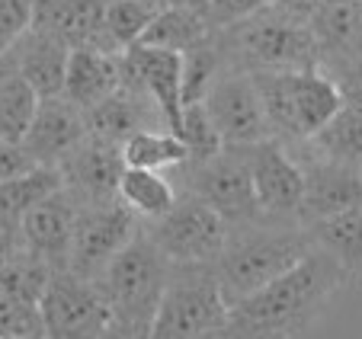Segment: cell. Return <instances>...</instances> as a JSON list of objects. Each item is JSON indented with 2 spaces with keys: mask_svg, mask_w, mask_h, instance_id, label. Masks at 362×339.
<instances>
[{
  "mask_svg": "<svg viewBox=\"0 0 362 339\" xmlns=\"http://www.w3.org/2000/svg\"><path fill=\"white\" fill-rule=\"evenodd\" d=\"M119 87H122L119 54H106L100 48H71L62 90L64 100L74 102L81 112H87L106 96H112Z\"/></svg>",
  "mask_w": 362,
  "mask_h": 339,
  "instance_id": "21",
  "label": "cell"
},
{
  "mask_svg": "<svg viewBox=\"0 0 362 339\" xmlns=\"http://www.w3.org/2000/svg\"><path fill=\"white\" fill-rule=\"evenodd\" d=\"M39 102L42 96L20 74L0 90V141L23 144L26 131L33 129L35 112H39Z\"/></svg>",
  "mask_w": 362,
  "mask_h": 339,
  "instance_id": "31",
  "label": "cell"
},
{
  "mask_svg": "<svg viewBox=\"0 0 362 339\" xmlns=\"http://www.w3.org/2000/svg\"><path fill=\"white\" fill-rule=\"evenodd\" d=\"M0 339H45L39 304L0 295Z\"/></svg>",
  "mask_w": 362,
  "mask_h": 339,
  "instance_id": "34",
  "label": "cell"
},
{
  "mask_svg": "<svg viewBox=\"0 0 362 339\" xmlns=\"http://www.w3.org/2000/svg\"><path fill=\"white\" fill-rule=\"evenodd\" d=\"M138 227H141V221L122 202L77 208L74 250H71L68 272L87 278V282H96L103 269L110 266V259L138 234Z\"/></svg>",
  "mask_w": 362,
  "mask_h": 339,
  "instance_id": "11",
  "label": "cell"
},
{
  "mask_svg": "<svg viewBox=\"0 0 362 339\" xmlns=\"http://www.w3.org/2000/svg\"><path fill=\"white\" fill-rule=\"evenodd\" d=\"M202 106L225 148H250V144L273 138L260 90H257L250 71L225 64L221 74L212 81V87L205 90Z\"/></svg>",
  "mask_w": 362,
  "mask_h": 339,
  "instance_id": "9",
  "label": "cell"
},
{
  "mask_svg": "<svg viewBox=\"0 0 362 339\" xmlns=\"http://www.w3.org/2000/svg\"><path fill=\"white\" fill-rule=\"evenodd\" d=\"M33 157L23 150V144H7L0 141V183L10 177H20V173H26V170H33Z\"/></svg>",
  "mask_w": 362,
  "mask_h": 339,
  "instance_id": "38",
  "label": "cell"
},
{
  "mask_svg": "<svg viewBox=\"0 0 362 339\" xmlns=\"http://www.w3.org/2000/svg\"><path fill=\"white\" fill-rule=\"evenodd\" d=\"M196 339H244V333L238 330V326L228 320V323H221V326H215V330H209V333H202V336H196Z\"/></svg>",
  "mask_w": 362,
  "mask_h": 339,
  "instance_id": "42",
  "label": "cell"
},
{
  "mask_svg": "<svg viewBox=\"0 0 362 339\" xmlns=\"http://www.w3.org/2000/svg\"><path fill=\"white\" fill-rule=\"evenodd\" d=\"M45 339H96L112 311L103 298L100 285L74 272H55L39 301Z\"/></svg>",
  "mask_w": 362,
  "mask_h": 339,
  "instance_id": "10",
  "label": "cell"
},
{
  "mask_svg": "<svg viewBox=\"0 0 362 339\" xmlns=\"http://www.w3.org/2000/svg\"><path fill=\"white\" fill-rule=\"evenodd\" d=\"M305 227L311 231L315 246H321L343 266L349 282H362V205Z\"/></svg>",
  "mask_w": 362,
  "mask_h": 339,
  "instance_id": "23",
  "label": "cell"
},
{
  "mask_svg": "<svg viewBox=\"0 0 362 339\" xmlns=\"http://www.w3.org/2000/svg\"><path fill=\"white\" fill-rule=\"evenodd\" d=\"M180 170L183 189L189 196L212 205L228 224H244L260 218L257 196H253L250 160L244 148H221L205 160H186Z\"/></svg>",
  "mask_w": 362,
  "mask_h": 339,
  "instance_id": "8",
  "label": "cell"
},
{
  "mask_svg": "<svg viewBox=\"0 0 362 339\" xmlns=\"http://www.w3.org/2000/svg\"><path fill=\"white\" fill-rule=\"evenodd\" d=\"M180 189L160 170H141V167H125L119 177V202L132 211L141 224L158 221L160 215L173 208Z\"/></svg>",
  "mask_w": 362,
  "mask_h": 339,
  "instance_id": "24",
  "label": "cell"
},
{
  "mask_svg": "<svg viewBox=\"0 0 362 339\" xmlns=\"http://www.w3.org/2000/svg\"><path fill=\"white\" fill-rule=\"evenodd\" d=\"M308 26L321 45V68L362 58V0H315Z\"/></svg>",
  "mask_w": 362,
  "mask_h": 339,
  "instance_id": "19",
  "label": "cell"
},
{
  "mask_svg": "<svg viewBox=\"0 0 362 339\" xmlns=\"http://www.w3.org/2000/svg\"><path fill=\"white\" fill-rule=\"evenodd\" d=\"M167 275H170L167 256L154 246L144 227H138L135 237L110 259V266L96 278V285L116 320L151 326L160 295H164Z\"/></svg>",
  "mask_w": 362,
  "mask_h": 339,
  "instance_id": "6",
  "label": "cell"
},
{
  "mask_svg": "<svg viewBox=\"0 0 362 339\" xmlns=\"http://www.w3.org/2000/svg\"><path fill=\"white\" fill-rule=\"evenodd\" d=\"M62 173L58 167H33L20 177H10L0 183V215L20 221L29 208H35L39 202H45L48 196L62 192Z\"/></svg>",
  "mask_w": 362,
  "mask_h": 339,
  "instance_id": "28",
  "label": "cell"
},
{
  "mask_svg": "<svg viewBox=\"0 0 362 339\" xmlns=\"http://www.w3.org/2000/svg\"><path fill=\"white\" fill-rule=\"evenodd\" d=\"M346 285L343 266L315 246L288 272L238 301L228 320L244 333V339H301Z\"/></svg>",
  "mask_w": 362,
  "mask_h": 339,
  "instance_id": "1",
  "label": "cell"
},
{
  "mask_svg": "<svg viewBox=\"0 0 362 339\" xmlns=\"http://www.w3.org/2000/svg\"><path fill=\"white\" fill-rule=\"evenodd\" d=\"M267 109L273 138L286 148L308 141L343 109L340 90L324 68L282 71V74H253Z\"/></svg>",
  "mask_w": 362,
  "mask_h": 339,
  "instance_id": "4",
  "label": "cell"
},
{
  "mask_svg": "<svg viewBox=\"0 0 362 339\" xmlns=\"http://www.w3.org/2000/svg\"><path fill=\"white\" fill-rule=\"evenodd\" d=\"M74 224H77V205L71 202L68 192H55L35 208H29L20 218L23 250L29 256L42 259L48 269L68 272L71 250H74Z\"/></svg>",
  "mask_w": 362,
  "mask_h": 339,
  "instance_id": "16",
  "label": "cell"
},
{
  "mask_svg": "<svg viewBox=\"0 0 362 339\" xmlns=\"http://www.w3.org/2000/svg\"><path fill=\"white\" fill-rule=\"evenodd\" d=\"M288 150H308V154L324 157V160L356 167L362 173V119L340 109L317 135H311L308 141L295 144Z\"/></svg>",
  "mask_w": 362,
  "mask_h": 339,
  "instance_id": "25",
  "label": "cell"
},
{
  "mask_svg": "<svg viewBox=\"0 0 362 339\" xmlns=\"http://www.w3.org/2000/svg\"><path fill=\"white\" fill-rule=\"evenodd\" d=\"M83 122H87L90 138L116 144V148H122L138 131L167 129L160 109L154 106V100H151L144 90L129 87V83H122L112 96H106V100L96 102L93 109H87V112H83Z\"/></svg>",
  "mask_w": 362,
  "mask_h": 339,
  "instance_id": "17",
  "label": "cell"
},
{
  "mask_svg": "<svg viewBox=\"0 0 362 339\" xmlns=\"http://www.w3.org/2000/svg\"><path fill=\"white\" fill-rule=\"evenodd\" d=\"M158 7H151L144 0H106L103 10V32H100V52L106 54H122L132 45H138L154 20Z\"/></svg>",
  "mask_w": 362,
  "mask_h": 339,
  "instance_id": "27",
  "label": "cell"
},
{
  "mask_svg": "<svg viewBox=\"0 0 362 339\" xmlns=\"http://www.w3.org/2000/svg\"><path fill=\"white\" fill-rule=\"evenodd\" d=\"M269 7L282 10V13H288V16H298V20L308 23V16H311V7H315V0H269Z\"/></svg>",
  "mask_w": 362,
  "mask_h": 339,
  "instance_id": "41",
  "label": "cell"
},
{
  "mask_svg": "<svg viewBox=\"0 0 362 339\" xmlns=\"http://www.w3.org/2000/svg\"><path fill=\"white\" fill-rule=\"evenodd\" d=\"M288 154L301 163V224L324 221L362 205V173L356 167L324 160L308 150H288Z\"/></svg>",
  "mask_w": 362,
  "mask_h": 339,
  "instance_id": "14",
  "label": "cell"
},
{
  "mask_svg": "<svg viewBox=\"0 0 362 339\" xmlns=\"http://www.w3.org/2000/svg\"><path fill=\"white\" fill-rule=\"evenodd\" d=\"M52 275H55V269H48L42 259L23 250L20 256L0 266V295H7L13 301H26V304H39Z\"/></svg>",
  "mask_w": 362,
  "mask_h": 339,
  "instance_id": "32",
  "label": "cell"
},
{
  "mask_svg": "<svg viewBox=\"0 0 362 339\" xmlns=\"http://www.w3.org/2000/svg\"><path fill=\"white\" fill-rule=\"evenodd\" d=\"M263 7H269V0H209L205 7V20L212 29L231 26V23H240L247 16L260 13Z\"/></svg>",
  "mask_w": 362,
  "mask_h": 339,
  "instance_id": "37",
  "label": "cell"
},
{
  "mask_svg": "<svg viewBox=\"0 0 362 339\" xmlns=\"http://www.w3.org/2000/svg\"><path fill=\"white\" fill-rule=\"evenodd\" d=\"M33 7L35 0H0V54L33 29Z\"/></svg>",
  "mask_w": 362,
  "mask_h": 339,
  "instance_id": "36",
  "label": "cell"
},
{
  "mask_svg": "<svg viewBox=\"0 0 362 339\" xmlns=\"http://www.w3.org/2000/svg\"><path fill=\"white\" fill-rule=\"evenodd\" d=\"M122 160L125 167H141V170H177L189 160V148L180 141L173 131L167 129H151L138 131L122 144Z\"/></svg>",
  "mask_w": 362,
  "mask_h": 339,
  "instance_id": "29",
  "label": "cell"
},
{
  "mask_svg": "<svg viewBox=\"0 0 362 339\" xmlns=\"http://www.w3.org/2000/svg\"><path fill=\"white\" fill-rule=\"evenodd\" d=\"M119 64H122V83L144 90L160 109L167 131L177 135L183 116V58L164 48L132 45L129 52L119 54Z\"/></svg>",
  "mask_w": 362,
  "mask_h": 339,
  "instance_id": "15",
  "label": "cell"
},
{
  "mask_svg": "<svg viewBox=\"0 0 362 339\" xmlns=\"http://www.w3.org/2000/svg\"><path fill=\"white\" fill-rule=\"evenodd\" d=\"M23 253V234H20V221L0 215V266L7 259L20 256Z\"/></svg>",
  "mask_w": 362,
  "mask_h": 339,
  "instance_id": "39",
  "label": "cell"
},
{
  "mask_svg": "<svg viewBox=\"0 0 362 339\" xmlns=\"http://www.w3.org/2000/svg\"><path fill=\"white\" fill-rule=\"evenodd\" d=\"M177 138L186 144V148H189V160H205V157L218 154V150L225 148L202 102H186V106H183Z\"/></svg>",
  "mask_w": 362,
  "mask_h": 339,
  "instance_id": "33",
  "label": "cell"
},
{
  "mask_svg": "<svg viewBox=\"0 0 362 339\" xmlns=\"http://www.w3.org/2000/svg\"><path fill=\"white\" fill-rule=\"evenodd\" d=\"M83 138H87V122L81 109L64 96H48L39 102L33 129L23 138V150L33 157L35 167H58Z\"/></svg>",
  "mask_w": 362,
  "mask_h": 339,
  "instance_id": "18",
  "label": "cell"
},
{
  "mask_svg": "<svg viewBox=\"0 0 362 339\" xmlns=\"http://www.w3.org/2000/svg\"><path fill=\"white\" fill-rule=\"evenodd\" d=\"M173 7H183V10H192V13H202L205 16V7H209V0H170Z\"/></svg>",
  "mask_w": 362,
  "mask_h": 339,
  "instance_id": "44",
  "label": "cell"
},
{
  "mask_svg": "<svg viewBox=\"0 0 362 339\" xmlns=\"http://www.w3.org/2000/svg\"><path fill=\"white\" fill-rule=\"evenodd\" d=\"M231 304L218 282L215 263L170 266L160 304L151 320V339H196L228 323Z\"/></svg>",
  "mask_w": 362,
  "mask_h": 339,
  "instance_id": "5",
  "label": "cell"
},
{
  "mask_svg": "<svg viewBox=\"0 0 362 339\" xmlns=\"http://www.w3.org/2000/svg\"><path fill=\"white\" fill-rule=\"evenodd\" d=\"M13 77H16V64H13V54H10V52H4V54H0V90L7 87V83L13 81Z\"/></svg>",
  "mask_w": 362,
  "mask_h": 339,
  "instance_id": "43",
  "label": "cell"
},
{
  "mask_svg": "<svg viewBox=\"0 0 362 339\" xmlns=\"http://www.w3.org/2000/svg\"><path fill=\"white\" fill-rule=\"evenodd\" d=\"M225 64L250 74H282V71L321 68V45L305 20L276 7L218 29Z\"/></svg>",
  "mask_w": 362,
  "mask_h": 339,
  "instance_id": "3",
  "label": "cell"
},
{
  "mask_svg": "<svg viewBox=\"0 0 362 339\" xmlns=\"http://www.w3.org/2000/svg\"><path fill=\"white\" fill-rule=\"evenodd\" d=\"M209 20L202 13H192V10H183V7H160L154 13V20L148 23L144 29L141 42L138 45H148V48H164V52H177L183 54L186 48H192L199 39L209 35Z\"/></svg>",
  "mask_w": 362,
  "mask_h": 339,
  "instance_id": "26",
  "label": "cell"
},
{
  "mask_svg": "<svg viewBox=\"0 0 362 339\" xmlns=\"http://www.w3.org/2000/svg\"><path fill=\"white\" fill-rule=\"evenodd\" d=\"M144 4H151V7H158V10H160V7H167L170 0H144Z\"/></svg>",
  "mask_w": 362,
  "mask_h": 339,
  "instance_id": "45",
  "label": "cell"
},
{
  "mask_svg": "<svg viewBox=\"0 0 362 339\" xmlns=\"http://www.w3.org/2000/svg\"><path fill=\"white\" fill-rule=\"evenodd\" d=\"M247 160H250L253 196L257 211L267 221H298L301 208V163L288 154L286 144L276 138H267L260 144H250Z\"/></svg>",
  "mask_w": 362,
  "mask_h": 339,
  "instance_id": "12",
  "label": "cell"
},
{
  "mask_svg": "<svg viewBox=\"0 0 362 339\" xmlns=\"http://www.w3.org/2000/svg\"><path fill=\"white\" fill-rule=\"evenodd\" d=\"M122 170H125L122 148L96 141L90 135L58 163L64 192L71 196V202L77 208L119 202V177H122Z\"/></svg>",
  "mask_w": 362,
  "mask_h": 339,
  "instance_id": "13",
  "label": "cell"
},
{
  "mask_svg": "<svg viewBox=\"0 0 362 339\" xmlns=\"http://www.w3.org/2000/svg\"><path fill=\"white\" fill-rule=\"evenodd\" d=\"M96 339H151V326L129 323V320H116V317H112L110 323H106V330H103Z\"/></svg>",
  "mask_w": 362,
  "mask_h": 339,
  "instance_id": "40",
  "label": "cell"
},
{
  "mask_svg": "<svg viewBox=\"0 0 362 339\" xmlns=\"http://www.w3.org/2000/svg\"><path fill=\"white\" fill-rule=\"evenodd\" d=\"M315 250L311 231L298 221H267L253 218L244 224H231L228 244L221 250L218 263V282L228 304H238L276 275L288 272L298 259H305Z\"/></svg>",
  "mask_w": 362,
  "mask_h": 339,
  "instance_id": "2",
  "label": "cell"
},
{
  "mask_svg": "<svg viewBox=\"0 0 362 339\" xmlns=\"http://www.w3.org/2000/svg\"><path fill=\"white\" fill-rule=\"evenodd\" d=\"M141 227L170 266L218 263L228 244V231H231V224L212 205H205L202 198L189 196V192H180L167 215L141 224Z\"/></svg>",
  "mask_w": 362,
  "mask_h": 339,
  "instance_id": "7",
  "label": "cell"
},
{
  "mask_svg": "<svg viewBox=\"0 0 362 339\" xmlns=\"http://www.w3.org/2000/svg\"><path fill=\"white\" fill-rule=\"evenodd\" d=\"M183 106L186 102H202L205 90L212 87V81L225 68V52L218 42V29H209L205 39H199L183 54Z\"/></svg>",
  "mask_w": 362,
  "mask_h": 339,
  "instance_id": "30",
  "label": "cell"
},
{
  "mask_svg": "<svg viewBox=\"0 0 362 339\" xmlns=\"http://www.w3.org/2000/svg\"><path fill=\"white\" fill-rule=\"evenodd\" d=\"M324 71L334 77L337 90H340L343 109L362 119V58H349V61H327L324 64Z\"/></svg>",
  "mask_w": 362,
  "mask_h": 339,
  "instance_id": "35",
  "label": "cell"
},
{
  "mask_svg": "<svg viewBox=\"0 0 362 339\" xmlns=\"http://www.w3.org/2000/svg\"><path fill=\"white\" fill-rule=\"evenodd\" d=\"M13 64H16V74L42 96H62L64 90V71H68V54L71 48L64 45L62 39L48 32H39V29H29L13 48Z\"/></svg>",
  "mask_w": 362,
  "mask_h": 339,
  "instance_id": "22",
  "label": "cell"
},
{
  "mask_svg": "<svg viewBox=\"0 0 362 339\" xmlns=\"http://www.w3.org/2000/svg\"><path fill=\"white\" fill-rule=\"evenodd\" d=\"M106 0H35L33 29L62 39L68 48H100Z\"/></svg>",
  "mask_w": 362,
  "mask_h": 339,
  "instance_id": "20",
  "label": "cell"
}]
</instances>
